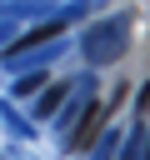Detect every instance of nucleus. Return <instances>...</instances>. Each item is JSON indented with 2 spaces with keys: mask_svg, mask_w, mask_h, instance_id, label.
<instances>
[{
  "mask_svg": "<svg viewBox=\"0 0 150 160\" xmlns=\"http://www.w3.org/2000/svg\"><path fill=\"white\" fill-rule=\"evenodd\" d=\"M100 125H105V105H95V110H90V115H85V125H80V130H75V150H80V145H90V140H95V130H100Z\"/></svg>",
  "mask_w": 150,
  "mask_h": 160,
  "instance_id": "nucleus-1",
  "label": "nucleus"
},
{
  "mask_svg": "<svg viewBox=\"0 0 150 160\" xmlns=\"http://www.w3.org/2000/svg\"><path fill=\"white\" fill-rule=\"evenodd\" d=\"M60 95H65V90H60V85H55V90H50V95H45V100H40V115H50V110H55V105H60Z\"/></svg>",
  "mask_w": 150,
  "mask_h": 160,
  "instance_id": "nucleus-2",
  "label": "nucleus"
}]
</instances>
